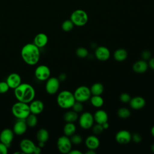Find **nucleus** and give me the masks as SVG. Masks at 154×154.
Instances as JSON below:
<instances>
[{"label": "nucleus", "mask_w": 154, "mask_h": 154, "mask_svg": "<svg viewBox=\"0 0 154 154\" xmlns=\"http://www.w3.org/2000/svg\"><path fill=\"white\" fill-rule=\"evenodd\" d=\"M20 55L26 64L34 66L39 61L40 52L39 48L34 43H26L22 47Z\"/></svg>", "instance_id": "f257e3e1"}, {"label": "nucleus", "mask_w": 154, "mask_h": 154, "mask_svg": "<svg viewBox=\"0 0 154 154\" xmlns=\"http://www.w3.org/2000/svg\"><path fill=\"white\" fill-rule=\"evenodd\" d=\"M14 90V96L18 101L29 103L35 97V89L29 84L21 83Z\"/></svg>", "instance_id": "f03ea898"}, {"label": "nucleus", "mask_w": 154, "mask_h": 154, "mask_svg": "<svg viewBox=\"0 0 154 154\" xmlns=\"http://www.w3.org/2000/svg\"><path fill=\"white\" fill-rule=\"evenodd\" d=\"M73 93L69 90L60 91L57 97L58 106L63 109H69L72 107L75 102Z\"/></svg>", "instance_id": "7ed1b4c3"}, {"label": "nucleus", "mask_w": 154, "mask_h": 154, "mask_svg": "<svg viewBox=\"0 0 154 154\" xmlns=\"http://www.w3.org/2000/svg\"><path fill=\"white\" fill-rule=\"evenodd\" d=\"M11 112L17 119H25L31 114L28 103L20 101L13 105Z\"/></svg>", "instance_id": "20e7f679"}, {"label": "nucleus", "mask_w": 154, "mask_h": 154, "mask_svg": "<svg viewBox=\"0 0 154 154\" xmlns=\"http://www.w3.org/2000/svg\"><path fill=\"white\" fill-rule=\"evenodd\" d=\"M70 19L73 23L74 25L82 26L87 23L88 16L85 11L81 9H78L72 13Z\"/></svg>", "instance_id": "39448f33"}, {"label": "nucleus", "mask_w": 154, "mask_h": 154, "mask_svg": "<svg viewBox=\"0 0 154 154\" xmlns=\"http://www.w3.org/2000/svg\"><path fill=\"white\" fill-rule=\"evenodd\" d=\"M73 95L76 101L83 103L90 99L91 93L90 88L85 85H81L76 88L73 93Z\"/></svg>", "instance_id": "423d86ee"}, {"label": "nucleus", "mask_w": 154, "mask_h": 154, "mask_svg": "<svg viewBox=\"0 0 154 154\" xmlns=\"http://www.w3.org/2000/svg\"><path fill=\"white\" fill-rule=\"evenodd\" d=\"M57 148L60 152L61 153L66 154L69 153L72 149V143L69 137L66 135H63L60 137L57 142Z\"/></svg>", "instance_id": "0eeeda50"}, {"label": "nucleus", "mask_w": 154, "mask_h": 154, "mask_svg": "<svg viewBox=\"0 0 154 154\" xmlns=\"http://www.w3.org/2000/svg\"><path fill=\"white\" fill-rule=\"evenodd\" d=\"M93 115L89 112H83L79 118V124L81 128L88 129L92 127L94 124Z\"/></svg>", "instance_id": "6e6552de"}, {"label": "nucleus", "mask_w": 154, "mask_h": 154, "mask_svg": "<svg viewBox=\"0 0 154 154\" xmlns=\"http://www.w3.org/2000/svg\"><path fill=\"white\" fill-rule=\"evenodd\" d=\"M35 78L40 81H46L51 75V70L48 66L46 65H40L37 66L34 71Z\"/></svg>", "instance_id": "1a4fd4ad"}, {"label": "nucleus", "mask_w": 154, "mask_h": 154, "mask_svg": "<svg viewBox=\"0 0 154 154\" xmlns=\"http://www.w3.org/2000/svg\"><path fill=\"white\" fill-rule=\"evenodd\" d=\"M60 81L57 78L49 77L47 80L45 84L46 91L49 94H55L60 87Z\"/></svg>", "instance_id": "9d476101"}, {"label": "nucleus", "mask_w": 154, "mask_h": 154, "mask_svg": "<svg viewBox=\"0 0 154 154\" xmlns=\"http://www.w3.org/2000/svg\"><path fill=\"white\" fill-rule=\"evenodd\" d=\"M132 134L129 131L125 129H122L118 131L115 136L116 141L120 144H126L131 141Z\"/></svg>", "instance_id": "9b49d317"}, {"label": "nucleus", "mask_w": 154, "mask_h": 154, "mask_svg": "<svg viewBox=\"0 0 154 154\" xmlns=\"http://www.w3.org/2000/svg\"><path fill=\"white\" fill-rule=\"evenodd\" d=\"M36 147L34 143L30 139L24 138L20 143V148L23 153H34Z\"/></svg>", "instance_id": "f8f14e48"}, {"label": "nucleus", "mask_w": 154, "mask_h": 154, "mask_svg": "<svg viewBox=\"0 0 154 154\" xmlns=\"http://www.w3.org/2000/svg\"><path fill=\"white\" fill-rule=\"evenodd\" d=\"M111 53L109 49L105 46H100L97 47L95 49L94 56L99 61H104L108 60L110 57Z\"/></svg>", "instance_id": "ddd939ff"}, {"label": "nucleus", "mask_w": 154, "mask_h": 154, "mask_svg": "<svg viewBox=\"0 0 154 154\" xmlns=\"http://www.w3.org/2000/svg\"><path fill=\"white\" fill-rule=\"evenodd\" d=\"M14 134L13 131L9 128L3 129L0 133V141L8 147L13 140Z\"/></svg>", "instance_id": "4468645a"}, {"label": "nucleus", "mask_w": 154, "mask_h": 154, "mask_svg": "<svg viewBox=\"0 0 154 154\" xmlns=\"http://www.w3.org/2000/svg\"><path fill=\"white\" fill-rule=\"evenodd\" d=\"M6 82L10 88L14 89L22 83V79L18 73H11L7 76Z\"/></svg>", "instance_id": "2eb2a0df"}, {"label": "nucleus", "mask_w": 154, "mask_h": 154, "mask_svg": "<svg viewBox=\"0 0 154 154\" xmlns=\"http://www.w3.org/2000/svg\"><path fill=\"white\" fill-rule=\"evenodd\" d=\"M27 127L25 119H17L13 126V131L16 135H22L26 132Z\"/></svg>", "instance_id": "dca6fc26"}, {"label": "nucleus", "mask_w": 154, "mask_h": 154, "mask_svg": "<svg viewBox=\"0 0 154 154\" xmlns=\"http://www.w3.org/2000/svg\"><path fill=\"white\" fill-rule=\"evenodd\" d=\"M29 106L31 113L37 115L40 114L43 111L45 106L42 100H33L30 102Z\"/></svg>", "instance_id": "f3484780"}, {"label": "nucleus", "mask_w": 154, "mask_h": 154, "mask_svg": "<svg viewBox=\"0 0 154 154\" xmlns=\"http://www.w3.org/2000/svg\"><path fill=\"white\" fill-rule=\"evenodd\" d=\"M130 106L135 110L142 109L146 105V100L141 96H135L129 101Z\"/></svg>", "instance_id": "a211bd4d"}, {"label": "nucleus", "mask_w": 154, "mask_h": 154, "mask_svg": "<svg viewBox=\"0 0 154 154\" xmlns=\"http://www.w3.org/2000/svg\"><path fill=\"white\" fill-rule=\"evenodd\" d=\"M85 144L88 149L96 150L100 145V141L96 135H91L86 138Z\"/></svg>", "instance_id": "6ab92c4d"}, {"label": "nucleus", "mask_w": 154, "mask_h": 154, "mask_svg": "<svg viewBox=\"0 0 154 154\" xmlns=\"http://www.w3.org/2000/svg\"><path fill=\"white\" fill-rule=\"evenodd\" d=\"M148 63L144 60L135 61L132 66L133 70L137 73H143L146 72L148 69Z\"/></svg>", "instance_id": "aec40b11"}, {"label": "nucleus", "mask_w": 154, "mask_h": 154, "mask_svg": "<svg viewBox=\"0 0 154 154\" xmlns=\"http://www.w3.org/2000/svg\"><path fill=\"white\" fill-rule=\"evenodd\" d=\"M94 120L96 123L103 124V123L108 122V115L107 112L103 109H98L97 110L94 115Z\"/></svg>", "instance_id": "412c9836"}, {"label": "nucleus", "mask_w": 154, "mask_h": 154, "mask_svg": "<svg viewBox=\"0 0 154 154\" xmlns=\"http://www.w3.org/2000/svg\"><path fill=\"white\" fill-rule=\"evenodd\" d=\"M48 42V37L47 35L45 33H38L37 34L34 38V44L36 45L38 48H43L45 46Z\"/></svg>", "instance_id": "4be33fe9"}, {"label": "nucleus", "mask_w": 154, "mask_h": 154, "mask_svg": "<svg viewBox=\"0 0 154 154\" xmlns=\"http://www.w3.org/2000/svg\"><path fill=\"white\" fill-rule=\"evenodd\" d=\"M128 55L127 51L124 48L117 49L114 53V58L117 61H125Z\"/></svg>", "instance_id": "5701e85b"}, {"label": "nucleus", "mask_w": 154, "mask_h": 154, "mask_svg": "<svg viewBox=\"0 0 154 154\" xmlns=\"http://www.w3.org/2000/svg\"><path fill=\"white\" fill-rule=\"evenodd\" d=\"M63 119L66 123H74L78 119V114L73 110L68 111L64 114Z\"/></svg>", "instance_id": "b1692460"}, {"label": "nucleus", "mask_w": 154, "mask_h": 154, "mask_svg": "<svg viewBox=\"0 0 154 154\" xmlns=\"http://www.w3.org/2000/svg\"><path fill=\"white\" fill-rule=\"evenodd\" d=\"M49 137V134L48 130L44 128L40 129L36 134V138L38 141L46 143Z\"/></svg>", "instance_id": "393cba45"}, {"label": "nucleus", "mask_w": 154, "mask_h": 154, "mask_svg": "<svg viewBox=\"0 0 154 154\" xmlns=\"http://www.w3.org/2000/svg\"><path fill=\"white\" fill-rule=\"evenodd\" d=\"M90 91L92 95H101L104 91V87L100 82L93 84L90 87Z\"/></svg>", "instance_id": "a878e982"}, {"label": "nucleus", "mask_w": 154, "mask_h": 154, "mask_svg": "<svg viewBox=\"0 0 154 154\" xmlns=\"http://www.w3.org/2000/svg\"><path fill=\"white\" fill-rule=\"evenodd\" d=\"M76 127L73 123H66L63 128L64 134L69 137L75 134Z\"/></svg>", "instance_id": "bb28decb"}, {"label": "nucleus", "mask_w": 154, "mask_h": 154, "mask_svg": "<svg viewBox=\"0 0 154 154\" xmlns=\"http://www.w3.org/2000/svg\"><path fill=\"white\" fill-rule=\"evenodd\" d=\"M90 100L92 106L96 108H100L104 103V100L100 95H93L90 97Z\"/></svg>", "instance_id": "cd10ccee"}, {"label": "nucleus", "mask_w": 154, "mask_h": 154, "mask_svg": "<svg viewBox=\"0 0 154 154\" xmlns=\"http://www.w3.org/2000/svg\"><path fill=\"white\" fill-rule=\"evenodd\" d=\"M25 122L28 126L33 128L36 126L37 124V117L35 114L31 113L26 119H25Z\"/></svg>", "instance_id": "c85d7f7f"}, {"label": "nucleus", "mask_w": 154, "mask_h": 154, "mask_svg": "<svg viewBox=\"0 0 154 154\" xmlns=\"http://www.w3.org/2000/svg\"><path fill=\"white\" fill-rule=\"evenodd\" d=\"M131 112L129 109L127 108L122 107L118 109L117 111V116L121 119H127L130 117Z\"/></svg>", "instance_id": "c756f323"}, {"label": "nucleus", "mask_w": 154, "mask_h": 154, "mask_svg": "<svg viewBox=\"0 0 154 154\" xmlns=\"http://www.w3.org/2000/svg\"><path fill=\"white\" fill-rule=\"evenodd\" d=\"M73 26L74 24L70 19L64 20L61 25V28L65 32L70 31L73 28Z\"/></svg>", "instance_id": "7c9ffc66"}, {"label": "nucleus", "mask_w": 154, "mask_h": 154, "mask_svg": "<svg viewBox=\"0 0 154 154\" xmlns=\"http://www.w3.org/2000/svg\"><path fill=\"white\" fill-rule=\"evenodd\" d=\"M76 55L80 58H84L88 55V51L84 47H79L76 50Z\"/></svg>", "instance_id": "2f4dec72"}, {"label": "nucleus", "mask_w": 154, "mask_h": 154, "mask_svg": "<svg viewBox=\"0 0 154 154\" xmlns=\"http://www.w3.org/2000/svg\"><path fill=\"white\" fill-rule=\"evenodd\" d=\"M70 137V141H71L72 144L79 145V144H81V143L82 142V138L79 134H74Z\"/></svg>", "instance_id": "473e14b6"}, {"label": "nucleus", "mask_w": 154, "mask_h": 154, "mask_svg": "<svg viewBox=\"0 0 154 154\" xmlns=\"http://www.w3.org/2000/svg\"><path fill=\"white\" fill-rule=\"evenodd\" d=\"M92 132L94 135H99L104 130L102 125L101 124L96 123V125H93L91 127Z\"/></svg>", "instance_id": "72a5a7b5"}, {"label": "nucleus", "mask_w": 154, "mask_h": 154, "mask_svg": "<svg viewBox=\"0 0 154 154\" xmlns=\"http://www.w3.org/2000/svg\"><path fill=\"white\" fill-rule=\"evenodd\" d=\"M72 108L74 111L76 112L77 113H79V112H81L83 111L84 106H83L82 102H80L78 101H75L74 104L73 105Z\"/></svg>", "instance_id": "f704fd0d"}, {"label": "nucleus", "mask_w": 154, "mask_h": 154, "mask_svg": "<svg viewBox=\"0 0 154 154\" xmlns=\"http://www.w3.org/2000/svg\"><path fill=\"white\" fill-rule=\"evenodd\" d=\"M10 87L7 84L6 81H1L0 82V93L4 94L8 91Z\"/></svg>", "instance_id": "c9c22d12"}, {"label": "nucleus", "mask_w": 154, "mask_h": 154, "mask_svg": "<svg viewBox=\"0 0 154 154\" xmlns=\"http://www.w3.org/2000/svg\"><path fill=\"white\" fill-rule=\"evenodd\" d=\"M131 97V96L127 93H123L120 94V100L122 102L124 103H129Z\"/></svg>", "instance_id": "e433bc0d"}, {"label": "nucleus", "mask_w": 154, "mask_h": 154, "mask_svg": "<svg viewBox=\"0 0 154 154\" xmlns=\"http://www.w3.org/2000/svg\"><path fill=\"white\" fill-rule=\"evenodd\" d=\"M141 57L142 60L147 61V60H149L152 57V54L149 51L144 50L141 52Z\"/></svg>", "instance_id": "4c0bfd02"}, {"label": "nucleus", "mask_w": 154, "mask_h": 154, "mask_svg": "<svg viewBox=\"0 0 154 154\" xmlns=\"http://www.w3.org/2000/svg\"><path fill=\"white\" fill-rule=\"evenodd\" d=\"M131 140H132L134 143H138L141 141L142 140V137L141 135L138 133H134L132 134V137H131Z\"/></svg>", "instance_id": "58836bf2"}, {"label": "nucleus", "mask_w": 154, "mask_h": 154, "mask_svg": "<svg viewBox=\"0 0 154 154\" xmlns=\"http://www.w3.org/2000/svg\"><path fill=\"white\" fill-rule=\"evenodd\" d=\"M8 146L0 141V154H7Z\"/></svg>", "instance_id": "ea45409f"}, {"label": "nucleus", "mask_w": 154, "mask_h": 154, "mask_svg": "<svg viewBox=\"0 0 154 154\" xmlns=\"http://www.w3.org/2000/svg\"><path fill=\"white\" fill-rule=\"evenodd\" d=\"M148 66L149 67L152 69V70H154V57L153 58H150L149 60V62H148Z\"/></svg>", "instance_id": "a19ab883"}, {"label": "nucleus", "mask_w": 154, "mask_h": 154, "mask_svg": "<svg viewBox=\"0 0 154 154\" xmlns=\"http://www.w3.org/2000/svg\"><path fill=\"white\" fill-rule=\"evenodd\" d=\"M58 80L60 81V82H63L64 81L66 80V75L64 73H61L59 76H58Z\"/></svg>", "instance_id": "79ce46f5"}, {"label": "nucleus", "mask_w": 154, "mask_h": 154, "mask_svg": "<svg viewBox=\"0 0 154 154\" xmlns=\"http://www.w3.org/2000/svg\"><path fill=\"white\" fill-rule=\"evenodd\" d=\"M69 154H82V153L81 151L78 150H72V149H71V150L69 152Z\"/></svg>", "instance_id": "37998d69"}, {"label": "nucleus", "mask_w": 154, "mask_h": 154, "mask_svg": "<svg viewBox=\"0 0 154 154\" xmlns=\"http://www.w3.org/2000/svg\"><path fill=\"white\" fill-rule=\"evenodd\" d=\"M41 153V147H40L39 146H37L35 149V151L34 152V154H39Z\"/></svg>", "instance_id": "c03bdc74"}, {"label": "nucleus", "mask_w": 154, "mask_h": 154, "mask_svg": "<svg viewBox=\"0 0 154 154\" xmlns=\"http://www.w3.org/2000/svg\"><path fill=\"white\" fill-rule=\"evenodd\" d=\"M102 125L104 129H106L109 128V123H108V122H106L103 123V124H102Z\"/></svg>", "instance_id": "a18cd8bd"}, {"label": "nucleus", "mask_w": 154, "mask_h": 154, "mask_svg": "<svg viewBox=\"0 0 154 154\" xmlns=\"http://www.w3.org/2000/svg\"><path fill=\"white\" fill-rule=\"evenodd\" d=\"M86 154H96V152L94 150L88 149V150L86 152Z\"/></svg>", "instance_id": "49530a36"}, {"label": "nucleus", "mask_w": 154, "mask_h": 154, "mask_svg": "<svg viewBox=\"0 0 154 154\" xmlns=\"http://www.w3.org/2000/svg\"><path fill=\"white\" fill-rule=\"evenodd\" d=\"M45 146V143L43 142H41V141H38V146H39L40 147H43Z\"/></svg>", "instance_id": "de8ad7c7"}, {"label": "nucleus", "mask_w": 154, "mask_h": 154, "mask_svg": "<svg viewBox=\"0 0 154 154\" xmlns=\"http://www.w3.org/2000/svg\"><path fill=\"white\" fill-rule=\"evenodd\" d=\"M150 133H151L153 137H154V125H153V126L152 127V128H151Z\"/></svg>", "instance_id": "09e8293b"}, {"label": "nucleus", "mask_w": 154, "mask_h": 154, "mask_svg": "<svg viewBox=\"0 0 154 154\" xmlns=\"http://www.w3.org/2000/svg\"><path fill=\"white\" fill-rule=\"evenodd\" d=\"M150 149H151V150H152V152L153 153H154V143L152 144Z\"/></svg>", "instance_id": "8fccbe9b"}]
</instances>
